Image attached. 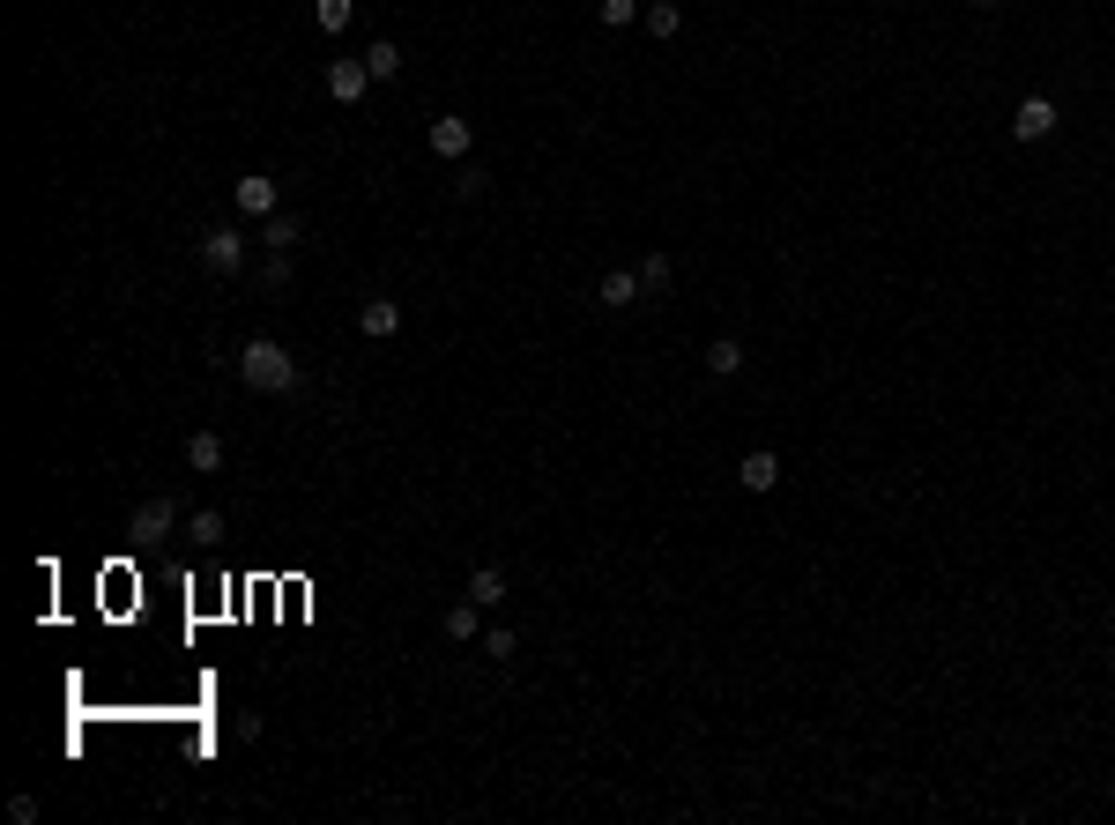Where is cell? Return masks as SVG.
I'll use <instances>...</instances> for the list:
<instances>
[{
	"mask_svg": "<svg viewBox=\"0 0 1115 825\" xmlns=\"http://www.w3.org/2000/svg\"><path fill=\"white\" fill-rule=\"evenodd\" d=\"M239 379H246L253 395H291V387H297V365H291V350H283L275 335H253L246 350H239Z\"/></svg>",
	"mask_w": 1115,
	"mask_h": 825,
	"instance_id": "6da1fadb",
	"label": "cell"
},
{
	"mask_svg": "<svg viewBox=\"0 0 1115 825\" xmlns=\"http://www.w3.org/2000/svg\"><path fill=\"white\" fill-rule=\"evenodd\" d=\"M327 98H335V104H343V112H349V104H365L372 98V68H365V52H357V60H327Z\"/></svg>",
	"mask_w": 1115,
	"mask_h": 825,
	"instance_id": "7a4b0ae2",
	"label": "cell"
},
{
	"mask_svg": "<svg viewBox=\"0 0 1115 825\" xmlns=\"http://www.w3.org/2000/svg\"><path fill=\"white\" fill-rule=\"evenodd\" d=\"M424 142H432V156H439V164H469L476 126L462 120V112H446V120H432V134H424Z\"/></svg>",
	"mask_w": 1115,
	"mask_h": 825,
	"instance_id": "3957f363",
	"label": "cell"
},
{
	"mask_svg": "<svg viewBox=\"0 0 1115 825\" xmlns=\"http://www.w3.org/2000/svg\"><path fill=\"white\" fill-rule=\"evenodd\" d=\"M201 268L209 275H239L246 268V238H239V231H201Z\"/></svg>",
	"mask_w": 1115,
	"mask_h": 825,
	"instance_id": "277c9868",
	"label": "cell"
},
{
	"mask_svg": "<svg viewBox=\"0 0 1115 825\" xmlns=\"http://www.w3.org/2000/svg\"><path fill=\"white\" fill-rule=\"evenodd\" d=\"M737 483L751 491V499H767L773 483H781V454H773V447H751V454L737 461Z\"/></svg>",
	"mask_w": 1115,
	"mask_h": 825,
	"instance_id": "5b68a950",
	"label": "cell"
},
{
	"mask_svg": "<svg viewBox=\"0 0 1115 825\" xmlns=\"http://www.w3.org/2000/svg\"><path fill=\"white\" fill-rule=\"evenodd\" d=\"M1012 134L1018 142H1048V134H1056V98H1018Z\"/></svg>",
	"mask_w": 1115,
	"mask_h": 825,
	"instance_id": "8992f818",
	"label": "cell"
},
{
	"mask_svg": "<svg viewBox=\"0 0 1115 825\" xmlns=\"http://www.w3.org/2000/svg\"><path fill=\"white\" fill-rule=\"evenodd\" d=\"M231 201L246 208L253 224H268L275 208H283V194H275V179H261V172H246V179H239V186H231Z\"/></svg>",
	"mask_w": 1115,
	"mask_h": 825,
	"instance_id": "52a82bcc",
	"label": "cell"
},
{
	"mask_svg": "<svg viewBox=\"0 0 1115 825\" xmlns=\"http://www.w3.org/2000/svg\"><path fill=\"white\" fill-rule=\"evenodd\" d=\"M172 528H179V506H172V499H142V506H134V521H126V536H142V543H164Z\"/></svg>",
	"mask_w": 1115,
	"mask_h": 825,
	"instance_id": "ba28073f",
	"label": "cell"
},
{
	"mask_svg": "<svg viewBox=\"0 0 1115 825\" xmlns=\"http://www.w3.org/2000/svg\"><path fill=\"white\" fill-rule=\"evenodd\" d=\"M595 305H602V313H625V305H640V275H632V268H610L602 283H595Z\"/></svg>",
	"mask_w": 1115,
	"mask_h": 825,
	"instance_id": "9c48e42d",
	"label": "cell"
},
{
	"mask_svg": "<svg viewBox=\"0 0 1115 825\" xmlns=\"http://www.w3.org/2000/svg\"><path fill=\"white\" fill-rule=\"evenodd\" d=\"M357 327H365L372 343H395V335H402V305H395V298H365Z\"/></svg>",
	"mask_w": 1115,
	"mask_h": 825,
	"instance_id": "30bf717a",
	"label": "cell"
},
{
	"mask_svg": "<svg viewBox=\"0 0 1115 825\" xmlns=\"http://www.w3.org/2000/svg\"><path fill=\"white\" fill-rule=\"evenodd\" d=\"M439 625H446V640H454V648H469V640H484V602L462 595V602H454V610L439 618Z\"/></svg>",
	"mask_w": 1115,
	"mask_h": 825,
	"instance_id": "8fae6325",
	"label": "cell"
},
{
	"mask_svg": "<svg viewBox=\"0 0 1115 825\" xmlns=\"http://www.w3.org/2000/svg\"><path fill=\"white\" fill-rule=\"evenodd\" d=\"M743 357H751V350H743L737 335H714V343L699 350V365H707V373H714V379H737V373H743Z\"/></svg>",
	"mask_w": 1115,
	"mask_h": 825,
	"instance_id": "7c38bea8",
	"label": "cell"
},
{
	"mask_svg": "<svg viewBox=\"0 0 1115 825\" xmlns=\"http://www.w3.org/2000/svg\"><path fill=\"white\" fill-rule=\"evenodd\" d=\"M632 275H640V298H662L669 283H677V261H669V253H640V268H632Z\"/></svg>",
	"mask_w": 1115,
	"mask_h": 825,
	"instance_id": "4fadbf2b",
	"label": "cell"
},
{
	"mask_svg": "<svg viewBox=\"0 0 1115 825\" xmlns=\"http://www.w3.org/2000/svg\"><path fill=\"white\" fill-rule=\"evenodd\" d=\"M186 469H194V476H216L223 469V431H194V439H186Z\"/></svg>",
	"mask_w": 1115,
	"mask_h": 825,
	"instance_id": "5bb4252c",
	"label": "cell"
},
{
	"mask_svg": "<svg viewBox=\"0 0 1115 825\" xmlns=\"http://www.w3.org/2000/svg\"><path fill=\"white\" fill-rule=\"evenodd\" d=\"M297 238H305V224H297V216H291V208H275V216H268V224H261V246H268V253H291V246H297Z\"/></svg>",
	"mask_w": 1115,
	"mask_h": 825,
	"instance_id": "9a60e30c",
	"label": "cell"
},
{
	"mask_svg": "<svg viewBox=\"0 0 1115 825\" xmlns=\"http://www.w3.org/2000/svg\"><path fill=\"white\" fill-rule=\"evenodd\" d=\"M365 68H372V82H395V75H402V45H395V38H372V45H365Z\"/></svg>",
	"mask_w": 1115,
	"mask_h": 825,
	"instance_id": "2e32d148",
	"label": "cell"
},
{
	"mask_svg": "<svg viewBox=\"0 0 1115 825\" xmlns=\"http://www.w3.org/2000/svg\"><path fill=\"white\" fill-rule=\"evenodd\" d=\"M469 602L498 610V602H506V573H498V566H476V573H469Z\"/></svg>",
	"mask_w": 1115,
	"mask_h": 825,
	"instance_id": "e0dca14e",
	"label": "cell"
},
{
	"mask_svg": "<svg viewBox=\"0 0 1115 825\" xmlns=\"http://www.w3.org/2000/svg\"><path fill=\"white\" fill-rule=\"evenodd\" d=\"M349 16H357V0H313V23H321V30H335V38L349 30Z\"/></svg>",
	"mask_w": 1115,
	"mask_h": 825,
	"instance_id": "ac0fdd59",
	"label": "cell"
},
{
	"mask_svg": "<svg viewBox=\"0 0 1115 825\" xmlns=\"http://www.w3.org/2000/svg\"><path fill=\"white\" fill-rule=\"evenodd\" d=\"M647 30H655V38H677V30H685V8H677V0H655V8H647Z\"/></svg>",
	"mask_w": 1115,
	"mask_h": 825,
	"instance_id": "d6986e66",
	"label": "cell"
},
{
	"mask_svg": "<svg viewBox=\"0 0 1115 825\" xmlns=\"http://www.w3.org/2000/svg\"><path fill=\"white\" fill-rule=\"evenodd\" d=\"M186 536H194V543H223V513H216V506L186 513Z\"/></svg>",
	"mask_w": 1115,
	"mask_h": 825,
	"instance_id": "ffe728a7",
	"label": "cell"
},
{
	"mask_svg": "<svg viewBox=\"0 0 1115 825\" xmlns=\"http://www.w3.org/2000/svg\"><path fill=\"white\" fill-rule=\"evenodd\" d=\"M595 16L610 30H625V23H640V0H595Z\"/></svg>",
	"mask_w": 1115,
	"mask_h": 825,
	"instance_id": "44dd1931",
	"label": "cell"
},
{
	"mask_svg": "<svg viewBox=\"0 0 1115 825\" xmlns=\"http://www.w3.org/2000/svg\"><path fill=\"white\" fill-rule=\"evenodd\" d=\"M484 186H491V172H484V164H462V172H454V194H462V201H476Z\"/></svg>",
	"mask_w": 1115,
	"mask_h": 825,
	"instance_id": "7402d4cb",
	"label": "cell"
},
{
	"mask_svg": "<svg viewBox=\"0 0 1115 825\" xmlns=\"http://www.w3.org/2000/svg\"><path fill=\"white\" fill-rule=\"evenodd\" d=\"M476 648L491 654V662H506V654H514L520 640H514V632H506V625H484V640H476Z\"/></svg>",
	"mask_w": 1115,
	"mask_h": 825,
	"instance_id": "603a6c76",
	"label": "cell"
},
{
	"mask_svg": "<svg viewBox=\"0 0 1115 825\" xmlns=\"http://www.w3.org/2000/svg\"><path fill=\"white\" fill-rule=\"evenodd\" d=\"M261 283L283 291V283H291V253H268V261H261Z\"/></svg>",
	"mask_w": 1115,
	"mask_h": 825,
	"instance_id": "cb8c5ba5",
	"label": "cell"
},
{
	"mask_svg": "<svg viewBox=\"0 0 1115 825\" xmlns=\"http://www.w3.org/2000/svg\"><path fill=\"white\" fill-rule=\"evenodd\" d=\"M8 818H16V825H38V796H8Z\"/></svg>",
	"mask_w": 1115,
	"mask_h": 825,
	"instance_id": "d4e9b609",
	"label": "cell"
},
{
	"mask_svg": "<svg viewBox=\"0 0 1115 825\" xmlns=\"http://www.w3.org/2000/svg\"><path fill=\"white\" fill-rule=\"evenodd\" d=\"M974 8H996V0H974Z\"/></svg>",
	"mask_w": 1115,
	"mask_h": 825,
	"instance_id": "484cf974",
	"label": "cell"
}]
</instances>
